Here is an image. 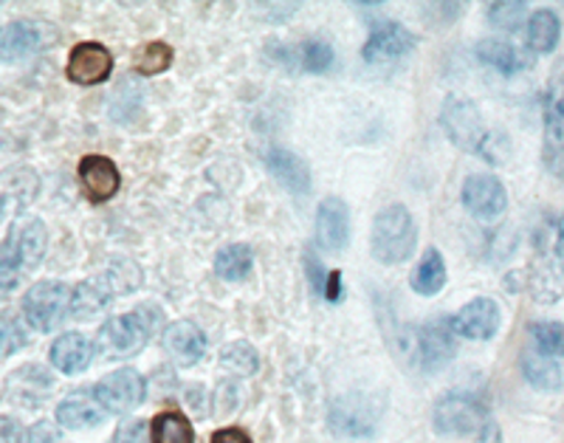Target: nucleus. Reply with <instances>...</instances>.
<instances>
[{"mask_svg": "<svg viewBox=\"0 0 564 443\" xmlns=\"http://www.w3.org/2000/svg\"><path fill=\"white\" fill-rule=\"evenodd\" d=\"M150 443H195L193 421L178 410L159 412L150 424Z\"/></svg>", "mask_w": 564, "mask_h": 443, "instance_id": "bb28decb", "label": "nucleus"}, {"mask_svg": "<svg viewBox=\"0 0 564 443\" xmlns=\"http://www.w3.org/2000/svg\"><path fill=\"white\" fill-rule=\"evenodd\" d=\"M381 407L376 404L372 396L365 392H347L341 399H336L327 412V424L336 435L341 437H370L379 430Z\"/></svg>", "mask_w": 564, "mask_h": 443, "instance_id": "0eeeda50", "label": "nucleus"}, {"mask_svg": "<svg viewBox=\"0 0 564 443\" xmlns=\"http://www.w3.org/2000/svg\"><path fill=\"white\" fill-rule=\"evenodd\" d=\"M460 201L468 215L477 220H497L508 209V190L497 175L475 173L463 181Z\"/></svg>", "mask_w": 564, "mask_h": 443, "instance_id": "9b49d317", "label": "nucleus"}, {"mask_svg": "<svg viewBox=\"0 0 564 443\" xmlns=\"http://www.w3.org/2000/svg\"><path fill=\"white\" fill-rule=\"evenodd\" d=\"M150 309H139L133 314L113 316L97 331V345L94 350L105 356V359H130V356L141 354V347L148 345L153 336L155 322L148 320Z\"/></svg>", "mask_w": 564, "mask_h": 443, "instance_id": "20e7f679", "label": "nucleus"}, {"mask_svg": "<svg viewBox=\"0 0 564 443\" xmlns=\"http://www.w3.org/2000/svg\"><path fill=\"white\" fill-rule=\"evenodd\" d=\"M350 238V213L341 198H325L316 209V244L325 251H341Z\"/></svg>", "mask_w": 564, "mask_h": 443, "instance_id": "a211bd4d", "label": "nucleus"}, {"mask_svg": "<svg viewBox=\"0 0 564 443\" xmlns=\"http://www.w3.org/2000/svg\"><path fill=\"white\" fill-rule=\"evenodd\" d=\"M48 359L65 376H77V372L88 370L90 359H94V342L88 336L77 334V331H68V334L54 342L52 350H48Z\"/></svg>", "mask_w": 564, "mask_h": 443, "instance_id": "412c9836", "label": "nucleus"}, {"mask_svg": "<svg viewBox=\"0 0 564 443\" xmlns=\"http://www.w3.org/2000/svg\"><path fill=\"white\" fill-rule=\"evenodd\" d=\"M212 443H251V437L238 426H226V430H218L212 435Z\"/></svg>", "mask_w": 564, "mask_h": 443, "instance_id": "a19ab883", "label": "nucleus"}, {"mask_svg": "<svg viewBox=\"0 0 564 443\" xmlns=\"http://www.w3.org/2000/svg\"><path fill=\"white\" fill-rule=\"evenodd\" d=\"M477 60L486 63L488 68H494V72H500L502 77H513V74H520L522 68L531 65V60H528L517 45L508 43V40L502 37L480 40V43H477Z\"/></svg>", "mask_w": 564, "mask_h": 443, "instance_id": "5701e85b", "label": "nucleus"}, {"mask_svg": "<svg viewBox=\"0 0 564 443\" xmlns=\"http://www.w3.org/2000/svg\"><path fill=\"white\" fill-rule=\"evenodd\" d=\"M108 412L97 401L94 390H74L57 407V424L65 430H90L105 421Z\"/></svg>", "mask_w": 564, "mask_h": 443, "instance_id": "6ab92c4d", "label": "nucleus"}, {"mask_svg": "<svg viewBox=\"0 0 564 443\" xmlns=\"http://www.w3.org/2000/svg\"><path fill=\"white\" fill-rule=\"evenodd\" d=\"M57 40V32L37 20H14L0 26V60L7 63H20L34 54H40L45 45H52Z\"/></svg>", "mask_w": 564, "mask_h": 443, "instance_id": "f8f14e48", "label": "nucleus"}, {"mask_svg": "<svg viewBox=\"0 0 564 443\" xmlns=\"http://www.w3.org/2000/svg\"><path fill=\"white\" fill-rule=\"evenodd\" d=\"M110 72H113V54L102 43H94V40L74 45L68 54V63H65V74H68L70 83L85 85V88L105 83Z\"/></svg>", "mask_w": 564, "mask_h": 443, "instance_id": "4468645a", "label": "nucleus"}, {"mask_svg": "<svg viewBox=\"0 0 564 443\" xmlns=\"http://www.w3.org/2000/svg\"><path fill=\"white\" fill-rule=\"evenodd\" d=\"M113 302V291L105 283V277L85 280L70 291V316L77 320H97L105 309Z\"/></svg>", "mask_w": 564, "mask_h": 443, "instance_id": "a878e982", "label": "nucleus"}, {"mask_svg": "<svg viewBox=\"0 0 564 443\" xmlns=\"http://www.w3.org/2000/svg\"><path fill=\"white\" fill-rule=\"evenodd\" d=\"M305 266H308V280H311V285H314V291H316V294H322V291H325L327 271L322 269L319 258H316L314 251H308V258H305Z\"/></svg>", "mask_w": 564, "mask_h": 443, "instance_id": "ea45409f", "label": "nucleus"}, {"mask_svg": "<svg viewBox=\"0 0 564 443\" xmlns=\"http://www.w3.org/2000/svg\"><path fill=\"white\" fill-rule=\"evenodd\" d=\"M97 401L102 404L105 412H113V415H124V412H133L135 407L144 401L148 396V381L133 367H122V370L108 372L97 387H90Z\"/></svg>", "mask_w": 564, "mask_h": 443, "instance_id": "9d476101", "label": "nucleus"}, {"mask_svg": "<svg viewBox=\"0 0 564 443\" xmlns=\"http://www.w3.org/2000/svg\"><path fill=\"white\" fill-rule=\"evenodd\" d=\"M238 404H240L238 387L231 385V381H224V385L218 387V392H215V412H218V415H229V412H235V407Z\"/></svg>", "mask_w": 564, "mask_h": 443, "instance_id": "e433bc0d", "label": "nucleus"}, {"mask_svg": "<svg viewBox=\"0 0 564 443\" xmlns=\"http://www.w3.org/2000/svg\"><path fill=\"white\" fill-rule=\"evenodd\" d=\"M558 40H562V20L553 9H536L533 14H528L525 43L533 54L556 52Z\"/></svg>", "mask_w": 564, "mask_h": 443, "instance_id": "393cba45", "label": "nucleus"}, {"mask_svg": "<svg viewBox=\"0 0 564 443\" xmlns=\"http://www.w3.org/2000/svg\"><path fill=\"white\" fill-rule=\"evenodd\" d=\"M200 396H204V387H189V396H186V401H189V407H193L198 415H206V407H204V401H200Z\"/></svg>", "mask_w": 564, "mask_h": 443, "instance_id": "c03bdc74", "label": "nucleus"}, {"mask_svg": "<svg viewBox=\"0 0 564 443\" xmlns=\"http://www.w3.org/2000/svg\"><path fill=\"white\" fill-rule=\"evenodd\" d=\"M29 345V334L23 322L14 314H0V359H9Z\"/></svg>", "mask_w": 564, "mask_h": 443, "instance_id": "72a5a7b5", "label": "nucleus"}, {"mask_svg": "<svg viewBox=\"0 0 564 443\" xmlns=\"http://www.w3.org/2000/svg\"><path fill=\"white\" fill-rule=\"evenodd\" d=\"M533 350L551 359H564V322L556 320H536L531 322Z\"/></svg>", "mask_w": 564, "mask_h": 443, "instance_id": "c756f323", "label": "nucleus"}, {"mask_svg": "<svg viewBox=\"0 0 564 443\" xmlns=\"http://www.w3.org/2000/svg\"><path fill=\"white\" fill-rule=\"evenodd\" d=\"M415 43L417 40L410 29L398 26V23H379V26H372L361 54L370 65H390L406 57L415 48Z\"/></svg>", "mask_w": 564, "mask_h": 443, "instance_id": "2eb2a0df", "label": "nucleus"}, {"mask_svg": "<svg viewBox=\"0 0 564 443\" xmlns=\"http://www.w3.org/2000/svg\"><path fill=\"white\" fill-rule=\"evenodd\" d=\"M488 407L482 404L480 396L475 392H446L441 396L432 410V426L437 435L463 437V435H480L488 426Z\"/></svg>", "mask_w": 564, "mask_h": 443, "instance_id": "7ed1b4c3", "label": "nucleus"}, {"mask_svg": "<svg viewBox=\"0 0 564 443\" xmlns=\"http://www.w3.org/2000/svg\"><path fill=\"white\" fill-rule=\"evenodd\" d=\"M404 350L421 370H437L457 354V336L449 320H435L417 328L415 336L404 345Z\"/></svg>", "mask_w": 564, "mask_h": 443, "instance_id": "1a4fd4ad", "label": "nucleus"}, {"mask_svg": "<svg viewBox=\"0 0 564 443\" xmlns=\"http://www.w3.org/2000/svg\"><path fill=\"white\" fill-rule=\"evenodd\" d=\"M170 65H173V48L167 43L141 45L139 54H135V72L144 74V77L164 74Z\"/></svg>", "mask_w": 564, "mask_h": 443, "instance_id": "473e14b6", "label": "nucleus"}, {"mask_svg": "<svg viewBox=\"0 0 564 443\" xmlns=\"http://www.w3.org/2000/svg\"><path fill=\"white\" fill-rule=\"evenodd\" d=\"M455 336L471 342H488L497 336L502 325V311L500 305L491 300V296H475L471 302H466L460 311L449 320Z\"/></svg>", "mask_w": 564, "mask_h": 443, "instance_id": "ddd939ff", "label": "nucleus"}, {"mask_svg": "<svg viewBox=\"0 0 564 443\" xmlns=\"http://www.w3.org/2000/svg\"><path fill=\"white\" fill-rule=\"evenodd\" d=\"M54 390V379L40 365H23L7 379V399L18 407H32L43 404Z\"/></svg>", "mask_w": 564, "mask_h": 443, "instance_id": "dca6fc26", "label": "nucleus"}, {"mask_svg": "<svg viewBox=\"0 0 564 443\" xmlns=\"http://www.w3.org/2000/svg\"><path fill=\"white\" fill-rule=\"evenodd\" d=\"M23 443H59V432L52 421H37V424L26 430Z\"/></svg>", "mask_w": 564, "mask_h": 443, "instance_id": "4c0bfd02", "label": "nucleus"}, {"mask_svg": "<svg viewBox=\"0 0 564 443\" xmlns=\"http://www.w3.org/2000/svg\"><path fill=\"white\" fill-rule=\"evenodd\" d=\"M70 314V289L57 280L34 283L23 296V316L37 334H52Z\"/></svg>", "mask_w": 564, "mask_h": 443, "instance_id": "39448f33", "label": "nucleus"}, {"mask_svg": "<svg viewBox=\"0 0 564 443\" xmlns=\"http://www.w3.org/2000/svg\"><path fill=\"white\" fill-rule=\"evenodd\" d=\"M265 164H269L271 175H274L289 193L305 195L311 190L308 164H305L296 153H291V150L271 148L269 153H265Z\"/></svg>", "mask_w": 564, "mask_h": 443, "instance_id": "4be33fe9", "label": "nucleus"}, {"mask_svg": "<svg viewBox=\"0 0 564 443\" xmlns=\"http://www.w3.org/2000/svg\"><path fill=\"white\" fill-rule=\"evenodd\" d=\"M553 258H556L558 269H562L564 274V213L558 215V224L556 229H553Z\"/></svg>", "mask_w": 564, "mask_h": 443, "instance_id": "79ce46f5", "label": "nucleus"}, {"mask_svg": "<svg viewBox=\"0 0 564 443\" xmlns=\"http://www.w3.org/2000/svg\"><path fill=\"white\" fill-rule=\"evenodd\" d=\"M254 269V251L246 244H231L224 246L215 258V271L224 280H246Z\"/></svg>", "mask_w": 564, "mask_h": 443, "instance_id": "c85d7f7f", "label": "nucleus"}, {"mask_svg": "<svg viewBox=\"0 0 564 443\" xmlns=\"http://www.w3.org/2000/svg\"><path fill=\"white\" fill-rule=\"evenodd\" d=\"M48 229L40 218L14 220L12 229L0 240V296L12 294L45 258Z\"/></svg>", "mask_w": 564, "mask_h": 443, "instance_id": "f257e3e1", "label": "nucleus"}, {"mask_svg": "<svg viewBox=\"0 0 564 443\" xmlns=\"http://www.w3.org/2000/svg\"><path fill=\"white\" fill-rule=\"evenodd\" d=\"M161 342H164V350L181 367H193L206 354V336L195 322H173V325H167Z\"/></svg>", "mask_w": 564, "mask_h": 443, "instance_id": "aec40b11", "label": "nucleus"}, {"mask_svg": "<svg viewBox=\"0 0 564 443\" xmlns=\"http://www.w3.org/2000/svg\"><path fill=\"white\" fill-rule=\"evenodd\" d=\"M300 63L305 72L311 74H325L330 72V65H334V48L322 40H308V43L300 48Z\"/></svg>", "mask_w": 564, "mask_h": 443, "instance_id": "f704fd0d", "label": "nucleus"}, {"mask_svg": "<svg viewBox=\"0 0 564 443\" xmlns=\"http://www.w3.org/2000/svg\"><path fill=\"white\" fill-rule=\"evenodd\" d=\"M220 365L229 372H235V376H254L260 370V356H257V350L249 342H231L220 354Z\"/></svg>", "mask_w": 564, "mask_h": 443, "instance_id": "7c9ffc66", "label": "nucleus"}, {"mask_svg": "<svg viewBox=\"0 0 564 443\" xmlns=\"http://www.w3.org/2000/svg\"><path fill=\"white\" fill-rule=\"evenodd\" d=\"M325 300L327 302H339L341 300V274L339 271H327V280H325Z\"/></svg>", "mask_w": 564, "mask_h": 443, "instance_id": "37998d69", "label": "nucleus"}, {"mask_svg": "<svg viewBox=\"0 0 564 443\" xmlns=\"http://www.w3.org/2000/svg\"><path fill=\"white\" fill-rule=\"evenodd\" d=\"M9 206H12V201L7 198V195L0 193V224H3V218H7V213H9Z\"/></svg>", "mask_w": 564, "mask_h": 443, "instance_id": "a18cd8bd", "label": "nucleus"}, {"mask_svg": "<svg viewBox=\"0 0 564 443\" xmlns=\"http://www.w3.org/2000/svg\"><path fill=\"white\" fill-rule=\"evenodd\" d=\"M441 125L449 136V142L475 155L482 153L488 136H491V128H486V122H482L480 108L466 97H449L443 102Z\"/></svg>", "mask_w": 564, "mask_h": 443, "instance_id": "423d86ee", "label": "nucleus"}, {"mask_svg": "<svg viewBox=\"0 0 564 443\" xmlns=\"http://www.w3.org/2000/svg\"><path fill=\"white\" fill-rule=\"evenodd\" d=\"M23 424L12 415H0V443H23Z\"/></svg>", "mask_w": 564, "mask_h": 443, "instance_id": "58836bf2", "label": "nucleus"}, {"mask_svg": "<svg viewBox=\"0 0 564 443\" xmlns=\"http://www.w3.org/2000/svg\"><path fill=\"white\" fill-rule=\"evenodd\" d=\"M417 246V226L412 220L410 209L401 204L384 206L376 220H372L370 249L372 258L384 266H398L410 260Z\"/></svg>", "mask_w": 564, "mask_h": 443, "instance_id": "f03ea898", "label": "nucleus"}, {"mask_svg": "<svg viewBox=\"0 0 564 443\" xmlns=\"http://www.w3.org/2000/svg\"><path fill=\"white\" fill-rule=\"evenodd\" d=\"M542 119H545V155L547 168H556L564 159V60L553 65L551 77L545 85V97H542Z\"/></svg>", "mask_w": 564, "mask_h": 443, "instance_id": "6e6552de", "label": "nucleus"}, {"mask_svg": "<svg viewBox=\"0 0 564 443\" xmlns=\"http://www.w3.org/2000/svg\"><path fill=\"white\" fill-rule=\"evenodd\" d=\"M486 14L494 29L517 32L528 18V3H522V0H497V3H488Z\"/></svg>", "mask_w": 564, "mask_h": 443, "instance_id": "2f4dec72", "label": "nucleus"}, {"mask_svg": "<svg viewBox=\"0 0 564 443\" xmlns=\"http://www.w3.org/2000/svg\"><path fill=\"white\" fill-rule=\"evenodd\" d=\"M520 370L528 385L539 392H558L564 387V367L551 356L536 354V350L522 354Z\"/></svg>", "mask_w": 564, "mask_h": 443, "instance_id": "b1692460", "label": "nucleus"}, {"mask_svg": "<svg viewBox=\"0 0 564 443\" xmlns=\"http://www.w3.org/2000/svg\"><path fill=\"white\" fill-rule=\"evenodd\" d=\"M110 443H150V424L141 421V418H128V421L116 426Z\"/></svg>", "mask_w": 564, "mask_h": 443, "instance_id": "c9c22d12", "label": "nucleus"}, {"mask_svg": "<svg viewBox=\"0 0 564 443\" xmlns=\"http://www.w3.org/2000/svg\"><path fill=\"white\" fill-rule=\"evenodd\" d=\"M446 285V263L437 249H426L421 263L412 271V291L423 296H435Z\"/></svg>", "mask_w": 564, "mask_h": 443, "instance_id": "cd10ccee", "label": "nucleus"}, {"mask_svg": "<svg viewBox=\"0 0 564 443\" xmlns=\"http://www.w3.org/2000/svg\"><path fill=\"white\" fill-rule=\"evenodd\" d=\"M79 184H83V193L88 195V201L102 204L119 193L122 175H119V168L113 161L105 159V155H85L79 161Z\"/></svg>", "mask_w": 564, "mask_h": 443, "instance_id": "f3484780", "label": "nucleus"}]
</instances>
